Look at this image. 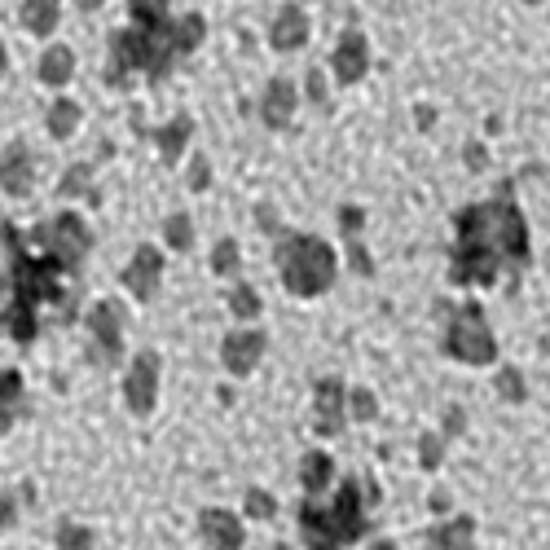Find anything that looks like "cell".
Wrapping results in <instances>:
<instances>
[{
	"label": "cell",
	"mask_w": 550,
	"mask_h": 550,
	"mask_svg": "<svg viewBox=\"0 0 550 550\" xmlns=\"http://www.w3.org/2000/svg\"><path fill=\"white\" fill-rule=\"evenodd\" d=\"M304 40H308V14L300 5H282L278 18H273V27H269V44L278 53H295Z\"/></svg>",
	"instance_id": "obj_16"
},
{
	"label": "cell",
	"mask_w": 550,
	"mask_h": 550,
	"mask_svg": "<svg viewBox=\"0 0 550 550\" xmlns=\"http://www.w3.org/2000/svg\"><path fill=\"white\" fill-rule=\"evenodd\" d=\"M88 176H93V168H84V163H80V168H71V172L62 176L58 194H62V198H80V194H88V203H97V190L88 185Z\"/></svg>",
	"instance_id": "obj_29"
},
{
	"label": "cell",
	"mask_w": 550,
	"mask_h": 550,
	"mask_svg": "<svg viewBox=\"0 0 550 550\" xmlns=\"http://www.w3.org/2000/svg\"><path fill=\"white\" fill-rule=\"evenodd\" d=\"M264 348H269V339H264L260 330H234V335H225V344H220V361H225L229 374L247 379V374L260 366Z\"/></svg>",
	"instance_id": "obj_9"
},
{
	"label": "cell",
	"mask_w": 550,
	"mask_h": 550,
	"mask_svg": "<svg viewBox=\"0 0 550 550\" xmlns=\"http://www.w3.org/2000/svg\"><path fill=\"white\" fill-rule=\"evenodd\" d=\"M238 269H242L238 242L234 238H220L216 251H212V273H220V278H238Z\"/></svg>",
	"instance_id": "obj_28"
},
{
	"label": "cell",
	"mask_w": 550,
	"mask_h": 550,
	"mask_svg": "<svg viewBox=\"0 0 550 550\" xmlns=\"http://www.w3.org/2000/svg\"><path fill=\"white\" fill-rule=\"evenodd\" d=\"M370 550H401V546H396V542H374Z\"/></svg>",
	"instance_id": "obj_44"
},
{
	"label": "cell",
	"mask_w": 550,
	"mask_h": 550,
	"mask_svg": "<svg viewBox=\"0 0 550 550\" xmlns=\"http://www.w3.org/2000/svg\"><path fill=\"white\" fill-rule=\"evenodd\" d=\"M44 128H49V137L66 141L75 128H80V106L66 102V97H58V102L49 106V115H44Z\"/></svg>",
	"instance_id": "obj_24"
},
{
	"label": "cell",
	"mask_w": 550,
	"mask_h": 550,
	"mask_svg": "<svg viewBox=\"0 0 550 550\" xmlns=\"http://www.w3.org/2000/svg\"><path fill=\"white\" fill-rule=\"evenodd\" d=\"M163 238H168L172 251H190V242H194V220L185 216V212L168 216V220H163Z\"/></svg>",
	"instance_id": "obj_27"
},
{
	"label": "cell",
	"mask_w": 550,
	"mask_h": 550,
	"mask_svg": "<svg viewBox=\"0 0 550 550\" xmlns=\"http://www.w3.org/2000/svg\"><path fill=\"white\" fill-rule=\"evenodd\" d=\"M190 132H194V119H190V115L172 119V124H163L159 132H154L163 163H176V159H181V150H185V141H190Z\"/></svg>",
	"instance_id": "obj_21"
},
{
	"label": "cell",
	"mask_w": 550,
	"mask_h": 550,
	"mask_svg": "<svg viewBox=\"0 0 550 550\" xmlns=\"http://www.w3.org/2000/svg\"><path fill=\"white\" fill-rule=\"evenodd\" d=\"M124 401L137 418H146L159 401V352H137L124 374Z\"/></svg>",
	"instance_id": "obj_6"
},
{
	"label": "cell",
	"mask_w": 550,
	"mask_h": 550,
	"mask_svg": "<svg viewBox=\"0 0 550 550\" xmlns=\"http://www.w3.org/2000/svg\"><path fill=\"white\" fill-rule=\"evenodd\" d=\"M498 269H502V260H493V256H484V251H458L454 247V264H449V282H458V286H493L498 282Z\"/></svg>",
	"instance_id": "obj_15"
},
{
	"label": "cell",
	"mask_w": 550,
	"mask_h": 550,
	"mask_svg": "<svg viewBox=\"0 0 550 550\" xmlns=\"http://www.w3.org/2000/svg\"><path fill=\"white\" fill-rule=\"evenodd\" d=\"M278 269L286 291L300 295V300H313V295L330 291V282H335V251L317 234H282Z\"/></svg>",
	"instance_id": "obj_3"
},
{
	"label": "cell",
	"mask_w": 550,
	"mask_h": 550,
	"mask_svg": "<svg viewBox=\"0 0 550 550\" xmlns=\"http://www.w3.org/2000/svg\"><path fill=\"white\" fill-rule=\"evenodd\" d=\"M229 313L242 317V322H251V317H260V291L247 282H238L234 291H229Z\"/></svg>",
	"instance_id": "obj_26"
},
{
	"label": "cell",
	"mask_w": 550,
	"mask_h": 550,
	"mask_svg": "<svg viewBox=\"0 0 550 550\" xmlns=\"http://www.w3.org/2000/svg\"><path fill=\"white\" fill-rule=\"evenodd\" d=\"M22 374L18 370H0V432L14 427V418L22 414Z\"/></svg>",
	"instance_id": "obj_19"
},
{
	"label": "cell",
	"mask_w": 550,
	"mask_h": 550,
	"mask_svg": "<svg viewBox=\"0 0 550 550\" xmlns=\"http://www.w3.org/2000/svg\"><path fill=\"white\" fill-rule=\"evenodd\" d=\"M348 251H352V269H357V273H366V278H370V273H374V260H370V251L361 247L357 238L348 242Z\"/></svg>",
	"instance_id": "obj_35"
},
{
	"label": "cell",
	"mask_w": 550,
	"mask_h": 550,
	"mask_svg": "<svg viewBox=\"0 0 550 550\" xmlns=\"http://www.w3.org/2000/svg\"><path fill=\"white\" fill-rule=\"evenodd\" d=\"M467 163H471V168H484V163H489V154H484V146H467Z\"/></svg>",
	"instance_id": "obj_41"
},
{
	"label": "cell",
	"mask_w": 550,
	"mask_h": 550,
	"mask_svg": "<svg viewBox=\"0 0 550 550\" xmlns=\"http://www.w3.org/2000/svg\"><path fill=\"white\" fill-rule=\"evenodd\" d=\"M14 515H18V502L9 498V493H0V533H5V528L14 524Z\"/></svg>",
	"instance_id": "obj_38"
},
{
	"label": "cell",
	"mask_w": 550,
	"mask_h": 550,
	"mask_svg": "<svg viewBox=\"0 0 550 550\" xmlns=\"http://www.w3.org/2000/svg\"><path fill=\"white\" fill-rule=\"evenodd\" d=\"M5 62H9V53H5V44H0V75H5Z\"/></svg>",
	"instance_id": "obj_45"
},
{
	"label": "cell",
	"mask_w": 550,
	"mask_h": 550,
	"mask_svg": "<svg viewBox=\"0 0 550 550\" xmlns=\"http://www.w3.org/2000/svg\"><path fill=\"white\" fill-rule=\"evenodd\" d=\"M88 330H93L97 357H102L106 366L124 357V308H119L115 300L93 304V313H88Z\"/></svg>",
	"instance_id": "obj_7"
},
{
	"label": "cell",
	"mask_w": 550,
	"mask_h": 550,
	"mask_svg": "<svg viewBox=\"0 0 550 550\" xmlns=\"http://www.w3.org/2000/svg\"><path fill=\"white\" fill-rule=\"evenodd\" d=\"M458 251H484L493 260H528V225L511 203V185H502L498 203H476L458 212Z\"/></svg>",
	"instance_id": "obj_1"
},
{
	"label": "cell",
	"mask_w": 550,
	"mask_h": 550,
	"mask_svg": "<svg viewBox=\"0 0 550 550\" xmlns=\"http://www.w3.org/2000/svg\"><path fill=\"white\" fill-rule=\"evenodd\" d=\"M247 515L251 520H273V515H278V502H273L264 489H247Z\"/></svg>",
	"instance_id": "obj_33"
},
{
	"label": "cell",
	"mask_w": 550,
	"mask_h": 550,
	"mask_svg": "<svg viewBox=\"0 0 550 550\" xmlns=\"http://www.w3.org/2000/svg\"><path fill=\"white\" fill-rule=\"evenodd\" d=\"M498 392H502V396H506V401H511V405H520L524 396H528V392H524V374L515 370V366H506V370L498 374Z\"/></svg>",
	"instance_id": "obj_32"
},
{
	"label": "cell",
	"mask_w": 550,
	"mask_h": 550,
	"mask_svg": "<svg viewBox=\"0 0 550 550\" xmlns=\"http://www.w3.org/2000/svg\"><path fill=\"white\" fill-rule=\"evenodd\" d=\"M159 278H163V256L154 247H137V256H132L128 269H124V286L137 295V300H154Z\"/></svg>",
	"instance_id": "obj_12"
},
{
	"label": "cell",
	"mask_w": 550,
	"mask_h": 550,
	"mask_svg": "<svg viewBox=\"0 0 550 550\" xmlns=\"http://www.w3.org/2000/svg\"><path fill=\"white\" fill-rule=\"evenodd\" d=\"M18 18H22V27H27L31 36H49V31L58 27V18H62V5H53V0H31V5L18 9Z\"/></svg>",
	"instance_id": "obj_22"
},
{
	"label": "cell",
	"mask_w": 550,
	"mask_h": 550,
	"mask_svg": "<svg viewBox=\"0 0 550 550\" xmlns=\"http://www.w3.org/2000/svg\"><path fill=\"white\" fill-rule=\"evenodd\" d=\"M295 102H300V93H295V84L278 75V80L264 84V97H260V119L269 128H286L295 119Z\"/></svg>",
	"instance_id": "obj_14"
},
{
	"label": "cell",
	"mask_w": 550,
	"mask_h": 550,
	"mask_svg": "<svg viewBox=\"0 0 550 550\" xmlns=\"http://www.w3.org/2000/svg\"><path fill=\"white\" fill-rule=\"evenodd\" d=\"M198 528H203V537L212 542V550H242V542H247L242 520L234 511H220V506H207V511L198 515Z\"/></svg>",
	"instance_id": "obj_13"
},
{
	"label": "cell",
	"mask_w": 550,
	"mask_h": 550,
	"mask_svg": "<svg viewBox=\"0 0 550 550\" xmlns=\"http://www.w3.org/2000/svg\"><path fill=\"white\" fill-rule=\"evenodd\" d=\"M31 247L44 251V256H53L62 264V269H75L84 256H88V247H93V234H88V225H84V216H75V212H58L49 220V225H40V229H31Z\"/></svg>",
	"instance_id": "obj_5"
},
{
	"label": "cell",
	"mask_w": 550,
	"mask_h": 550,
	"mask_svg": "<svg viewBox=\"0 0 550 550\" xmlns=\"http://www.w3.org/2000/svg\"><path fill=\"white\" fill-rule=\"evenodd\" d=\"M462 427H467V414H462V405H449V410H445V432H449V436H462Z\"/></svg>",
	"instance_id": "obj_37"
},
{
	"label": "cell",
	"mask_w": 550,
	"mask_h": 550,
	"mask_svg": "<svg viewBox=\"0 0 550 550\" xmlns=\"http://www.w3.org/2000/svg\"><path fill=\"white\" fill-rule=\"evenodd\" d=\"M58 550H93V533H88L84 524H71L66 520L58 528Z\"/></svg>",
	"instance_id": "obj_31"
},
{
	"label": "cell",
	"mask_w": 550,
	"mask_h": 550,
	"mask_svg": "<svg viewBox=\"0 0 550 550\" xmlns=\"http://www.w3.org/2000/svg\"><path fill=\"white\" fill-rule=\"evenodd\" d=\"M308 97H313L317 106H326V75L317 71V66H313V71H308Z\"/></svg>",
	"instance_id": "obj_36"
},
{
	"label": "cell",
	"mask_w": 550,
	"mask_h": 550,
	"mask_svg": "<svg viewBox=\"0 0 550 550\" xmlns=\"http://www.w3.org/2000/svg\"><path fill=\"white\" fill-rule=\"evenodd\" d=\"M203 36H207V22H203V14H185V18H176V22H172V44H176V58H181V53H194L198 44H203Z\"/></svg>",
	"instance_id": "obj_23"
},
{
	"label": "cell",
	"mask_w": 550,
	"mask_h": 550,
	"mask_svg": "<svg viewBox=\"0 0 550 550\" xmlns=\"http://www.w3.org/2000/svg\"><path fill=\"white\" fill-rule=\"evenodd\" d=\"M269 550H291V546H269Z\"/></svg>",
	"instance_id": "obj_46"
},
{
	"label": "cell",
	"mask_w": 550,
	"mask_h": 550,
	"mask_svg": "<svg viewBox=\"0 0 550 550\" xmlns=\"http://www.w3.org/2000/svg\"><path fill=\"white\" fill-rule=\"evenodd\" d=\"M330 71H335L339 84H361L370 71V44L361 31H344L335 44V53H330Z\"/></svg>",
	"instance_id": "obj_8"
},
{
	"label": "cell",
	"mask_w": 550,
	"mask_h": 550,
	"mask_svg": "<svg viewBox=\"0 0 550 550\" xmlns=\"http://www.w3.org/2000/svg\"><path fill=\"white\" fill-rule=\"evenodd\" d=\"M440 449H445V445H440V440H436L432 432H423V436H418V462H423L427 471H436V467H440V458H445V454H440Z\"/></svg>",
	"instance_id": "obj_34"
},
{
	"label": "cell",
	"mask_w": 550,
	"mask_h": 550,
	"mask_svg": "<svg viewBox=\"0 0 550 550\" xmlns=\"http://www.w3.org/2000/svg\"><path fill=\"white\" fill-rule=\"evenodd\" d=\"M348 410L357 423H370V418H379V396L366 392V388H357V392H348Z\"/></svg>",
	"instance_id": "obj_30"
},
{
	"label": "cell",
	"mask_w": 550,
	"mask_h": 550,
	"mask_svg": "<svg viewBox=\"0 0 550 550\" xmlns=\"http://www.w3.org/2000/svg\"><path fill=\"white\" fill-rule=\"evenodd\" d=\"M366 511H361V480L348 476L339 484V493L322 502H304L300 506V533L308 550H344L348 542H361L366 537Z\"/></svg>",
	"instance_id": "obj_2"
},
{
	"label": "cell",
	"mask_w": 550,
	"mask_h": 550,
	"mask_svg": "<svg viewBox=\"0 0 550 550\" xmlns=\"http://www.w3.org/2000/svg\"><path fill=\"white\" fill-rule=\"evenodd\" d=\"M36 75H40V80L49 84V88H62V84L75 75V53L66 49V44H53V49L40 58V71H36Z\"/></svg>",
	"instance_id": "obj_20"
},
{
	"label": "cell",
	"mask_w": 550,
	"mask_h": 550,
	"mask_svg": "<svg viewBox=\"0 0 550 550\" xmlns=\"http://www.w3.org/2000/svg\"><path fill=\"white\" fill-rule=\"evenodd\" d=\"M313 401H317V432H322V436H339V432H344V423H348L344 379H317Z\"/></svg>",
	"instance_id": "obj_10"
},
{
	"label": "cell",
	"mask_w": 550,
	"mask_h": 550,
	"mask_svg": "<svg viewBox=\"0 0 550 550\" xmlns=\"http://www.w3.org/2000/svg\"><path fill=\"white\" fill-rule=\"evenodd\" d=\"M190 185H194V190H207V159H203V154H198L194 168H190Z\"/></svg>",
	"instance_id": "obj_40"
},
{
	"label": "cell",
	"mask_w": 550,
	"mask_h": 550,
	"mask_svg": "<svg viewBox=\"0 0 550 550\" xmlns=\"http://www.w3.org/2000/svg\"><path fill=\"white\" fill-rule=\"evenodd\" d=\"M427 506H432V511H445L449 498H445V493H432V502H427Z\"/></svg>",
	"instance_id": "obj_43"
},
{
	"label": "cell",
	"mask_w": 550,
	"mask_h": 550,
	"mask_svg": "<svg viewBox=\"0 0 550 550\" xmlns=\"http://www.w3.org/2000/svg\"><path fill=\"white\" fill-rule=\"evenodd\" d=\"M0 330H5L9 339H18V344H31V339L40 335V322H36V313H22V308L9 304L5 313H0Z\"/></svg>",
	"instance_id": "obj_25"
},
{
	"label": "cell",
	"mask_w": 550,
	"mask_h": 550,
	"mask_svg": "<svg viewBox=\"0 0 550 550\" xmlns=\"http://www.w3.org/2000/svg\"><path fill=\"white\" fill-rule=\"evenodd\" d=\"M339 225H344V234H357L361 229V207H344V212H339Z\"/></svg>",
	"instance_id": "obj_39"
},
{
	"label": "cell",
	"mask_w": 550,
	"mask_h": 550,
	"mask_svg": "<svg viewBox=\"0 0 550 550\" xmlns=\"http://www.w3.org/2000/svg\"><path fill=\"white\" fill-rule=\"evenodd\" d=\"M330 480H335V462H330V454H304L300 462V484L308 489V502L313 498H322V493L330 489Z\"/></svg>",
	"instance_id": "obj_18"
},
{
	"label": "cell",
	"mask_w": 550,
	"mask_h": 550,
	"mask_svg": "<svg viewBox=\"0 0 550 550\" xmlns=\"http://www.w3.org/2000/svg\"><path fill=\"white\" fill-rule=\"evenodd\" d=\"M471 537H476V520H471V515H458V520L432 528L427 550H471Z\"/></svg>",
	"instance_id": "obj_17"
},
{
	"label": "cell",
	"mask_w": 550,
	"mask_h": 550,
	"mask_svg": "<svg viewBox=\"0 0 550 550\" xmlns=\"http://www.w3.org/2000/svg\"><path fill=\"white\" fill-rule=\"evenodd\" d=\"M256 220H260V229H269V234H273V229H278V220H273V212H269V207H260V212H256Z\"/></svg>",
	"instance_id": "obj_42"
},
{
	"label": "cell",
	"mask_w": 550,
	"mask_h": 550,
	"mask_svg": "<svg viewBox=\"0 0 550 550\" xmlns=\"http://www.w3.org/2000/svg\"><path fill=\"white\" fill-rule=\"evenodd\" d=\"M31 185H36V159H31V150L14 141L5 154H0V190L5 194H31Z\"/></svg>",
	"instance_id": "obj_11"
},
{
	"label": "cell",
	"mask_w": 550,
	"mask_h": 550,
	"mask_svg": "<svg viewBox=\"0 0 550 550\" xmlns=\"http://www.w3.org/2000/svg\"><path fill=\"white\" fill-rule=\"evenodd\" d=\"M445 352L462 366H493L498 361V339L484 322L480 304H462L454 313V322L445 330Z\"/></svg>",
	"instance_id": "obj_4"
}]
</instances>
